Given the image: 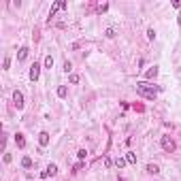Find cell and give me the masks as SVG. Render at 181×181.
Listing matches in <instances>:
<instances>
[{"instance_id":"obj_24","label":"cell","mask_w":181,"mask_h":181,"mask_svg":"<svg viewBox=\"0 0 181 181\" xmlns=\"http://www.w3.org/2000/svg\"><path fill=\"white\" fill-rule=\"evenodd\" d=\"M81 169H83V162H79V164H75V169H72V170H75V173H79V170H81Z\"/></svg>"},{"instance_id":"obj_7","label":"cell","mask_w":181,"mask_h":181,"mask_svg":"<svg viewBox=\"0 0 181 181\" xmlns=\"http://www.w3.org/2000/svg\"><path fill=\"white\" fill-rule=\"evenodd\" d=\"M38 143H41V147H47V145H49V132L43 130V132L38 134Z\"/></svg>"},{"instance_id":"obj_10","label":"cell","mask_w":181,"mask_h":181,"mask_svg":"<svg viewBox=\"0 0 181 181\" xmlns=\"http://www.w3.org/2000/svg\"><path fill=\"white\" fill-rule=\"evenodd\" d=\"M28 51H30L28 47H19V51H17V60H19V62H24L26 58H28Z\"/></svg>"},{"instance_id":"obj_6","label":"cell","mask_w":181,"mask_h":181,"mask_svg":"<svg viewBox=\"0 0 181 181\" xmlns=\"http://www.w3.org/2000/svg\"><path fill=\"white\" fill-rule=\"evenodd\" d=\"M53 175H58V166H56V164H49L47 169L41 173V177H43V179H47V177H53Z\"/></svg>"},{"instance_id":"obj_23","label":"cell","mask_w":181,"mask_h":181,"mask_svg":"<svg viewBox=\"0 0 181 181\" xmlns=\"http://www.w3.org/2000/svg\"><path fill=\"white\" fill-rule=\"evenodd\" d=\"M2 66H4V71H7V68L11 66V60H9V58H4V62H2Z\"/></svg>"},{"instance_id":"obj_14","label":"cell","mask_w":181,"mask_h":181,"mask_svg":"<svg viewBox=\"0 0 181 181\" xmlns=\"http://www.w3.org/2000/svg\"><path fill=\"white\" fill-rule=\"evenodd\" d=\"M58 96H60V98H66V96H68V90H66V85H60V87H58Z\"/></svg>"},{"instance_id":"obj_19","label":"cell","mask_w":181,"mask_h":181,"mask_svg":"<svg viewBox=\"0 0 181 181\" xmlns=\"http://www.w3.org/2000/svg\"><path fill=\"white\" fill-rule=\"evenodd\" d=\"M105 36H107V38H113V36H115V30H113V28H107Z\"/></svg>"},{"instance_id":"obj_5","label":"cell","mask_w":181,"mask_h":181,"mask_svg":"<svg viewBox=\"0 0 181 181\" xmlns=\"http://www.w3.org/2000/svg\"><path fill=\"white\" fill-rule=\"evenodd\" d=\"M38 77H41V64H32L30 66V81H38Z\"/></svg>"},{"instance_id":"obj_4","label":"cell","mask_w":181,"mask_h":181,"mask_svg":"<svg viewBox=\"0 0 181 181\" xmlns=\"http://www.w3.org/2000/svg\"><path fill=\"white\" fill-rule=\"evenodd\" d=\"M13 102H15V107L19 109V111L24 109V94H22L19 90H15V92H13Z\"/></svg>"},{"instance_id":"obj_15","label":"cell","mask_w":181,"mask_h":181,"mask_svg":"<svg viewBox=\"0 0 181 181\" xmlns=\"http://www.w3.org/2000/svg\"><path fill=\"white\" fill-rule=\"evenodd\" d=\"M77 158H79V162H83L85 158H87V151H85V149H79V151H77Z\"/></svg>"},{"instance_id":"obj_17","label":"cell","mask_w":181,"mask_h":181,"mask_svg":"<svg viewBox=\"0 0 181 181\" xmlns=\"http://www.w3.org/2000/svg\"><path fill=\"white\" fill-rule=\"evenodd\" d=\"M45 66L51 71V66H53V58H51V56H47V58H45Z\"/></svg>"},{"instance_id":"obj_13","label":"cell","mask_w":181,"mask_h":181,"mask_svg":"<svg viewBox=\"0 0 181 181\" xmlns=\"http://www.w3.org/2000/svg\"><path fill=\"white\" fill-rule=\"evenodd\" d=\"M126 162H128V164H136V156H134V151H128V154H126Z\"/></svg>"},{"instance_id":"obj_12","label":"cell","mask_w":181,"mask_h":181,"mask_svg":"<svg viewBox=\"0 0 181 181\" xmlns=\"http://www.w3.org/2000/svg\"><path fill=\"white\" fill-rule=\"evenodd\" d=\"M147 173H149V175H158V173H160V166H158V164H147Z\"/></svg>"},{"instance_id":"obj_20","label":"cell","mask_w":181,"mask_h":181,"mask_svg":"<svg viewBox=\"0 0 181 181\" xmlns=\"http://www.w3.org/2000/svg\"><path fill=\"white\" fill-rule=\"evenodd\" d=\"M68 81H71V83H79V75H75V72H72L71 77H68Z\"/></svg>"},{"instance_id":"obj_2","label":"cell","mask_w":181,"mask_h":181,"mask_svg":"<svg viewBox=\"0 0 181 181\" xmlns=\"http://www.w3.org/2000/svg\"><path fill=\"white\" fill-rule=\"evenodd\" d=\"M160 145H162V149H164L166 154H173V151L177 149V145H175V141H173L170 136H162V139H160Z\"/></svg>"},{"instance_id":"obj_1","label":"cell","mask_w":181,"mask_h":181,"mask_svg":"<svg viewBox=\"0 0 181 181\" xmlns=\"http://www.w3.org/2000/svg\"><path fill=\"white\" fill-rule=\"evenodd\" d=\"M136 92L145 96L147 100H156V87L151 83H147V81H141V83H136Z\"/></svg>"},{"instance_id":"obj_21","label":"cell","mask_w":181,"mask_h":181,"mask_svg":"<svg viewBox=\"0 0 181 181\" xmlns=\"http://www.w3.org/2000/svg\"><path fill=\"white\" fill-rule=\"evenodd\" d=\"M71 71H72V64L66 60V62H64V72H71Z\"/></svg>"},{"instance_id":"obj_25","label":"cell","mask_w":181,"mask_h":181,"mask_svg":"<svg viewBox=\"0 0 181 181\" xmlns=\"http://www.w3.org/2000/svg\"><path fill=\"white\" fill-rule=\"evenodd\" d=\"M109 9V4H100V7H98V13H105Z\"/></svg>"},{"instance_id":"obj_22","label":"cell","mask_w":181,"mask_h":181,"mask_svg":"<svg viewBox=\"0 0 181 181\" xmlns=\"http://www.w3.org/2000/svg\"><path fill=\"white\" fill-rule=\"evenodd\" d=\"M105 166H107V169H111V166H113V160H111V158H105Z\"/></svg>"},{"instance_id":"obj_8","label":"cell","mask_w":181,"mask_h":181,"mask_svg":"<svg viewBox=\"0 0 181 181\" xmlns=\"http://www.w3.org/2000/svg\"><path fill=\"white\" fill-rule=\"evenodd\" d=\"M15 145H17V147H19V149H24L26 147V139H24V134H15Z\"/></svg>"},{"instance_id":"obj_18","label":"cell","mask_w":181,"mask_h":181,"mask_svg":"<svg viewBox=\"0 0 181 181\" xmlns=\"http://www.w3.org/2000/svg\"><path fill=\"white\" fill-rule=\"evenodd\" d=\"M147 38H149V41H154V38H156V30H154V28H149V30H147Z\"/></svg>"},{"instance_id":"obj_16","label":"cell","mask_w":181,"mask_h":181,"mask_svg":"<svg viewBox=\"0 0 181 181\" xmlns=\"http://www.w3.org/2000/svg\"><path fill=\"white\" fill-rule=\"evenodd\" d=\"M115 166H117V169H124V166H126V158H117V160H115Z\"/></svg>"},{"instance_id":"obj_11","label":"cell","mask_w":181,"mask_h":181,"mask_svg":"<svg viewBox=\"0 0 181 181\" xmlns=\"http://www.w3.org/2000/svg\"><path fill=\"white\" fill-rule=\"evenodd\" d=\"M22 166H24V169H32V158L24 156V158H22Z\"/></svg>"},{"instance_id":"obj_3","label":"cell","mask_w":181,"mask_h":181,"mask_svg":"<svg viewBox=\"0 0 181 181\" xmlns=\"http://www.w3.org/2000/svg\"><path fill=\"white\" fill-rule=\"evenodd\" d=\"M66 7H68V4H66L64 0H58V2H56V4L51 7V11H49V22H51V19L56 17V13H58V11H64Z\"/></svg>"},{"instance_id":"obj_9","label":"cell","mask_w":181,"mask_h":181,"mask_svg":"<svg viewBox=\"0 0 181 181\" xmlns=\"http://www.w3.org/2000/svg\"><path fill=\"white\" fill-rule=\"evenodd\" d=\"M158 72H160V71H158V66H151L149 71L145 72V79H156V77H158Z\"/></svg>"}]
</instances>
